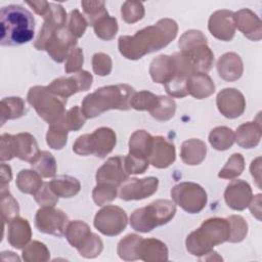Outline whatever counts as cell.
Wrapping results in <instances>:
<instances>
[{
    "label": "cell",
    "instance_id": "cell-55",
    "mask_svg": "<svg viewBox=\"0 0 262 262\" xmlns=\"http://www.w3.org/2000/svg\"><path fill=\"white\" fill-rule=\"evenodd\" d=\"M0 160L1 162L10 161L15 158V144L14 135L3 133L0 137Z\"/></svg>",
    "mask_w": 262,
    "mask_h": 262
},
{
    "label": "cell",
    "instance_id": "cell-29",
    "mask_svg": "<svg viewBox=\"0 0 262 262\" xmlns=\"http://www.w3.org/2000/svg\"><path fill=\"white\" fill-rule=\"evenodd\" d=\"M187 91L194 98L204 99L215 92V84L208 74L196 73L189 76Z\"/></svg>",
    "mask_w": 262,
    "mask_h": 262
},
{
    "label": "cell",
    "instance_id": "cell-32",
    "mask_svg": "<svg viewBox=\"0 0 262 262\" xmlns=\"http://www.w3.org/2000/svg\"><path fill=\"white\" fill-rule=\"evenodd\" d=\"M49 185L58 198H72L81 189L80 181L70 175H59L53 178Z\"/></svg>",
    "mask_w": 262,
    "mask_h": 262
},
{
    "label": "cell",
    "instance_id": "cell-43",
    "mask_svg": "<svg viewBox=\"0 0 262 262\" xmlns=\"http://www.w3.org/2000/svg\"><path fill=\"white\" fill-rule=\"evenodd\" d=\"M19 206L17 201L12 196L8 189H1V216L4 223L10 222L17 217Z\"/></svg>",
    "mask_w": 262,
    "mask_h": 262
},
{
    "label": "cell",
    "instance_id": "cell-17",
    "mask_svg": "<svg viewBox=\"0 0 262 262\" xmlns=\"http://www.w3.org/2000/svg\"><path fill=\"white\" fill-rule=\"evenodd\" d=\"M96 182L111 184L116 187L120 186L129 178V174L125 170L124 157L115 156L108 158L106 162L98 168L96 172Z\"/></svg>",
    "mask_w": 262,
    "mask_h": 262
},
{
    "label": "cell",
    "instance_id": "cell-35",
    "mask_svg": "<svg viewBox=\"0 0 262 262\" xmlns=\"http://www.w3.org/2000/svg\"><path fill=\"white\" fill-rule=\"evenodd\" d=\"M209 142L217 150H226L234 142V132L226 126L216 127L209 134Z\"/></svg>",
    "mask_w": 262,
    "mask_h": 262
},
{
    "label": "cell",
    "instance_id": "cell-46",
    "mask_svg": "<svg viewBox=\"0 0 262 262\" xmlns=\"http://www.w3.org/2000/svg\"><path fill=\"white\" fill-rule=\"evenodd\" d=\"M144 6L139 1H125L121 7V15L125 23L134 24L144 16Z\"/></svg>",
    "mask_w": 262,
    "mask_h": 262
},
{
    "label": "cell",
    "instance_id": "cell-31",
    "mask_svg": "<svg viewBox=\"0 0 262 262\" xmlns=\"http://www.w3.org/2000/svg\"><path fill=\"white\" fill-rule=\"evenodd\" d=\"M27 112L28 108L23 98L18 96L3 98L0 103L1 125H3L7 120H14L23 117Z\"/></svg>",
    "mask_w": 262,
    "mask_h": 262
},
{
    "label": "cell",
    "instance_id": "cell-21",
    "mask_svg": "<svg viewBox=\"0 0 262 262\" xmlns=\"http://www.w3.org/2000/svg\"><path fill=\"white\" fill-rule=\"evenodd\" d=\"M176 159V150L173 142L163 136H156L152 140L151 150L148 157L149 164L159 169L169 167Z\"/></svg>",
    "mask_w": 262,
    "mask_h": 262
},
{
    "label": "cell",
    "instance_id": "cell-27",
    "mask_svg": "<svg viewBox=\"0 0 262 262\" xmlns=\"http://www.w3.org/2000/svg\"><path fill=\"white\" fill-rule=\"evenodd\" d=\"M14 144L15 157L21 161L29 162L30 164L39 156L41 151L35 137L28 132L14 135Z\"/></svg>",
    "mask_w": 262,
    "mask_h": 262
},
{
    "label": "cell",
    "instance_id": "cell-13",
    "mask_svg": "<svg viewBox=\"0 0 262 262\" xmlns=\"http://www.w3.org/2000/svg\"><path fill=\"white\" fill-rule=\"evenodd\" d=\"M64 235L69 244L76 248L81 256L93 251L99 238L96 233L90 230L87 223L80 220L69 222Z\"/></svg>",
    "mask_w": 262,
    "mask_h": 262
},
{
    "label": "cell",
    "instance_id": "cell-37",
    "mask_svg": "<svg viewBox=\"0 0 262 262\" xmlns=\"http://www.w3.org/2000/svg\"><path fill=\"white\" fill-rule=\"evenodd\" d=\"M141 237L142 236L135 233H130L124 236L118 244L117 253L119 257L125 261L138 260L137 249Z\"/></svg>",
    "mask_w": 262,
    "mask_h": 262
},
{
    "label": "cell",
    "instance_id": "cell-47",
    "mask_svg": "<svg viewBox=\"0 0 262 262\" xmlns=\"http://www.w3.org/2000/svg\"><path fill=\"white\" fill-rule=\"evenodd\" d=\"M188 76L182 75L180 73H176L175 76L166 84H164L166 92L172 97L182 98L188 95L187 91V81Z\"/></svg>",
    "mask_w": 262,
    "mask_h": 262
},
{
    "label": "cell",
    "instance_id": "cell-50",
    "mask_svg": "<svg viewBox=\"0 0 262 262\" xmlns=\"http://www.w3.org/2000/svg\"><path fill=\"white\" fill-rule=\"evenodd\" d=\"M81 6L83 7L86 20L90 26H93L99 17L107 13L104 1H82Z\"/></svg>",
    "mask_w": 262,
    "mask_h": 262
},
{
    "label": "cell",
    "instance_id": "cell-56",
    "mask_svg": "<svg viewBox=\"0 0 262 262\" xmlns=\"http://www.w3.org/2000/svg\"><path fill=\"white\" fill-rule=\"evenodd\" d=\"M84 57H83V50L80 47H75L67 57L64 71L67 74L71 73H78L82 71Z\"/></svg>",
    "mask_w": 262,
    "mask_h": 262
},
{
    "label": "cell",
    "instance_id": "cell-23",
    "mask_svg": "<svg viewBox=\"0 0 262 262\" xmlns=\"http://www.w3.org/2000/svg\"><path fill=\"white\" fill-rule=\"evenodd\" d=\"M138 260L145 262H163L168 260V248L158 238L141 237L137 249Z\"/></svg>",
    "mask_w": 262,
    "mask_h": 262
},
{
    "label": "cell",
    "instance_id": "cell-7",
    "mask_svg": "<svg viewBox=\"0 0 262 262\" xmlns=\"http://www.w3.org/2000/svg\"><path fill=\"white\" fill-rule=\"evenodd\" d=\"M27 100L35 108L38 116L50 125L60 122L67 113V101L52 93L47 86L31 87Z\"/></svg>",
    "mask_w": 262,
    "mask_h": 262
},
{
    "label": "cell",
    "instance_id": "cell-26",
    "mask_svg": "<svg viewBox=\"0 0 262 262\" xmlns=\"http://www.w3.org/2000/svg\"><path fill=\"white\" fill-rule=\"evenodd\" d=\"M244 67L242 58L234 52H226L217 61V72L219 76L228 82L238 80L243 75Z\"/></svg>",
    "mask_w": 262,
    "mask_h": 262
},
{
    "label": "cell",
    "instance_id": "cell-12",
    "mask_svg": "<svg viewBox=\"0 0 262 262\" xmlns=\"http://www.w3.org/2000/svg\"><path fill=\"white\" fill-rule=\"evenodd\" d=\"M69 224V217L60 209L41 207L35 215V226L38 231L55 236H62Z\"/></svg>",
    "mask_w": 262,
    "mask_h": 262
},
{
    "label": "cell",
    "instance_id": "cell-20",
    "mask_svg": "<svg viewBox=\"0 0 262 262\" xmlns=\"http://www.w3.org/2000/svg\"><path fill=\"white\" fill-rule=\"evenodd\" d=\"M253 198L250 184L241 179L232 180L225 188L224 200L229 208L235 211L245 210Z\"/></svg>",
    "mask_w": 262,
    "mask_h": 262
},
{
    "label": "cell",
    "instance_id": "cell-11",
    "mask_svg": "<svg viewBox=\"0 0 262 262\" xmlns=\"http://www.w3.org/2000/svg\"><path fill=\"white\" fill-rule=\"evenodd\" d=\"M92 75L89 72L82 70L70 77H59L54 79L47 88L67 101L71 95L88 90L92 85Z\"/></svg>",
    "mask_w": 262,
    "mask_h": 262
},
{
    "label": "cell",
    "instance_id": "cell-41",
    "mask_svg": "<svg viewBox=\"0 0 262 262\" xmlns=\"http://www.w3.org/2000/svg\"><path fill=\"white\" fill-rule=\"evenodd\" d=\"M69 130L61 122L51 124L46 134V142L53 149H61L67 144Z\"/></svg>",
    "mask_w": 262,
    "mask_h": 262
},
{
    "label": "cell",
    "instance_id": "cell-14",
    "mask_svg": "<svg viewBox=\"0 0 262 262\" xmlns=\"http://www.w3.org/2000/svg\"><path fill=\"white\" fill-rule=\"evenodd\" d=\"M76 45L77 38L71 33L68 27L64 26L57 29L49 36L43 50H46L54 61L62 62Z\"/></svg>",
    "mask_w": 262,
    "mask_h": 262
},
{
    "label": "cell",
    "instance_id": "cell-19",
    "mask_svg": "<svg viewBox=\"0 0 262 262\" xmlns=\"http://www.w3.org/2000/svg\"><path fill=\"white\" fill-rule=\"evenodd\" d=\"M233 14V11L227 9L212 13L208 21V29L212 36L221 41H230L235 33Z\"/></svg>",
    "mask_w": 262,
    "mask_h": 262
},
{
    "label": "cell",
    "instance_id": "cell-30",
    "mask_svg": "<svg viewBox=\"0 0 262 262\" xmlns=\"http://www.w3.org/2000/svg\"><path fill=\"white\" fill-rule=\"evenodd\" d=\"M207 154V146L201 139L192 138L185 140L181 145L180 157L186 165L194 166L201 164Z\"/></svg>",
    "mask_w": 262,
    "mask_h": 262
},
{
    "label": "cell",
    "instance_id": "cell-49",
    "mask_svg": "<svg viewBox=\"0 0 262 262\" xmlns=\"http://www.w3.org/2000/svg\"><path fill=\"white\" fill-rule=\"evenodd\" d=\"M117 187L111 184L97 183L93 188L92 199L97 206H103L117 198Z\"/></svg>",
    "mask_w": 262,
    "mask_h": 262
},
{
    "label": "cell",
    "instance_id": "cell-1",
    "mask_svg": "<svg viewBox=\"0 0 262 262\" xmlns=\"http://www.w3.org/2000/svg\"><path fill=\"white\" fill-rule=\"evenodd\" d=\"M178 26L172 18H162L152 26L137 31L133 36H120L118 48L127 59L136 60L166 47L177 35Z\"/></svg>",
    "mask_w": 262,
    "mask_h": 262
},
{
    "label": "cell",
    "instance_id": "cell-2",
    "mask_svg": "<svg viewBox=\"0 0 262 262\" xmlns=\"http://www.w3.org/2000/svg\"><path fill=\"white\" fill-rule=\"evenodd\" d=\"M174 58L177 72L186 76L196 73H208L214 62V54L207 45L206 36L199 30H189L182 34Z\"/></svg>",
    "mask_w": 262,
    "mask_h": 262
},
{
    "label": "cell",
    "instance_id": "cell-34",
    "mask_svg": "<svg viewBox=\"0 0 262 262\" xmlns=\"http://www.w3.org/2000/svg\"><path fill=\"white\" fill-rule=\"evenodd\" d=\"M41 177L35 170L23 169L18 172L15 183L21 192L34 195L43 184Z\"/></svg>",
    "mask_w": 262,
    "mask_h": 262
},
{
    "label": "cell",
    "instance_id": "cell-52",
    "mask_svg": "<svg viewBox=\"0 0 262 262\" xmlns=\"http://www.w3.org/2000/svg\"><path fill=\"white\" fill-rule=\"evenodd\" d=\"M88 23L86 20V17H84V15L81 14V12L78 9H74L70 12L68 29L77 39L84 35Z\"/></svg>",
    "mask_w": 262,
    "mask_h": 262
},
{
    "label": "cell",
    "instance_id": "cell-51",
    "mask_svg": "<svg viewBox=\"0 0 262 262\" xmlns=\"http://www.w3.org/2000/svg\"><path fill=\"white\" fill-rule=\"evenodd\" d=\"M124 166H125L126 172L129 175L143 174L149 166V160L145 157L128 152V155L124 157Z\"/></svg>",
    "mask_w": 262,
    "mask_h": 262
},
{
    "label": "cell",
    "instance_id": "cell-59",
    "mask_svg": "<svg viewBox=\"0 0 262 262\" xmlns=\"http://www.w3.org/2000/svg\"><path fill=\"white\" fill-rule=\"evenodd\" d=\"M250 211L253 216H255L258 220H261V194H257L252 198L249 206Z\"/></svg>",
    "mask_w": 262,
    "mask_h": 262
},
{
    "label": "cell",
    "instance_id": "cell-15",
    "mask_svg": "<svg viewBox=\"0 0 262 262\" xmlns=\"http://www.w3.org/2000/svg\"><path fill=\"white\" fill-rule=\"evenodd\" d=\"M159 186V179L154 176L127 179L120 185L119 196L123 201H138L152 195Z\"/></svg>",
    "mask_w": 262,
    "mask_h": 262
},
{
    "label": "cell",
    "instance_id": "cell-45",
    "mask_svg": "<svg viewBox=\"0 0 262 262\" xmlns=\"http://www.w3.org/2000/svg\"><path fill=\"white\" fill-rule=\"evenodd\" d=\"M229 223V236L227 242L239 243L248 233V223L239 215H231L226 218Z\"/></svg>",
    "mask_w": 262,
    "mask_h": 262
},
{
    "label": "cell",
    "instance_id": "cell-57",
    "mask_svg": "<svg viewBox=\"0 0 262 262\" xmlns=\"http://www.w3.org/2000/svg\"><path fill=\"white\" fill-rule=\"evenodd\" d=\"M26 3H27L29 6H31V7L33 8V10H34L37 14L41 15L42 17H43V16L45 15V13L48 11V9H49V4H50V2L43 1V0H41V1H26Z\"/></svg>",
    "mask_w": 262,
    "mask_h": 262
},
{
    "label": "cell",
    "instance_id": "cell-16",
    "mask_svg": "<svg viewBox=\"0 0 262 262\" xmlns=\"http://www.w3.org/2000/svg\"><path fill=\"white\" fill-rule=\"evenodd\" d=\"M44 23L38 37L34 43V46L37 50H43L44 45L49 38V36L54 33L57 29L64 27L67 23V12L64 8L57 3L50 2L49 9L43 16Z\"/></svg>",
    "mask_w": 262,
    "mask_h": 262
},
{
    "label": "cell",
    "instance_id": "cell-38",
    "mask_svg": "<svg viewBox=\"0 0 262 262\" xmlns=\"http://www.w3.org/2000/svg\"><path fill=\"white\" fill-rule=\"evenodd\" d=\"M93 29L95 35L102 40H112L118 32V21L115 17L105 13L99 17L94 24Z\"/></svg>",
    "mask_w": 262,
    "mask_h": 262
},
{
    "label": "cell",
    "instance_id": "cell-24",
    "mask_svg": "<svg viewBox=\"0 0 262 262\" xmlns=\"http://www.w3.org/2000/svg\"><path fill=\"white\" fill-rule=\"evenodd\" d=\"M176 64L172 55L161 54L152 59L149 66V74L154 82L166 84L176 74Z\"/></svg>",
    "mask_w": 262,
    "mask_h": 262
},
{
    "label": "cell",
    "instance_id": "cell-36",
    "mask_svg": "<svg viewBox=\"0 0 262 262\" xmlns=\"http://www.w3.org/2000/svg\"><path fill=\"white\" fill-rule=\"evenodd\" d=\"M30 165L42 177L49 178L55 176L56 174V161L52 154L47 150H41L39 156Z\"/></svg>",
    "mask_w": 262,
    "mask_h": 262
},
{
    "label": "cell",
    "instance_id": "cell-42",
    "mask_svg": "<svg viewBox=\"0 0 262 262\" xmlns=\"http://www.w3.org/2000/svg\"><path fill=\"white\" fill-rule=\"evenodd\" d=\"M244 169H245L244 157L241 154L235 152L231 155L227 163L220 170V172L218 173V177L223 179H233L238 177L243 173Z\"/></svg>",
    "mask_w": 262,
    "mask_h": 262
},
{
    "label": "cell",
    "instance_id": "cell-48",
    "mask_svg": "<svg viewBox=\"0 0 262 262\" xmlns=\"http://www.w3.org/2000/svg\"><path fill=\"white\" fill-rule=\"evenodd\" d=\"M86 119L87 118L83 114L82 108L75 105L66 113L60 122L69 131H78L84 126Z\"/></svg>",
    "mask_w": 262,
    "mask_h": 262
},
{
    "label": "cell",
    "instance_id": "cell-60",
    "mask_svg": "<svg viewBox=\"0 0 262 262\" xmlns=\"http://www.w3.org/2000/svg\"><path fill=\"white\" fill-rule=\"evenodd\" d=\"M260 161H261V158L258 157L256 160H254L252 163H251V167H250V171H251V174L252 176L255 178L256 180V183L258 185V187L260 188L261 187V165H260Z\"/></svg>",
    "mask_w": 262,
    "mask_h": 262
},
{
    "label": "cell",
    "instance_id": "cell-22",
    "mask_svg": "<svg viewBox=\"0 0 262 262\" xmlns=\"http://www.w3.org/2000/svg\"><path fill=\"white\" fill-rule=\"evenodd\" d=\"M234 25L244 36L252 41L262 38V25L260 18L249 8L241 9L233 14Z\"/></svg>",
    "mask_w": 262,
    "mask_h": 262
},
{
    "label": "cell",
    "instance_id": "cell-6",
    "mask_svg": "<svg viewBox=\"0 0 262 262\" xmlns=\"http://www.w3.org/2000/svg\"><path fill=\"white\" fill-rule=\"evenodd\" d=\"M176 213V205L169 200H156L136 209L130 216L131 227L139 232H149L155 227L167 224Z\"/></svg>",
    "mask_w": 262,
    "mask_h": 262
},
{
    "label": "cell",
    "instance_id": "cell-3",
    "mask_svg": "<svg viewBox=\"0 0 262 262\" xmlns=\"http://www.w3.org/2000/svg\"><path fill=\"white\" fill-rule=\"evenodd\" d=\"M35 34V19L21 5L10 4L0 10V44L18 46L30 42Z\"/></svg>",
    "mask_w": 262,
    "mask_h": 262
},
{
    "label": "cell",
    "instance_id": "cell-28",
    "mask_svg": "<svg viewBox=\"0 0 262 262\" xmlns=\"http://www.w3.org/2000/svg\"><path fill=\"white\" fill-rule=\"evenodd\" d=\"M261 135L260 122H247L237 127L234 133V141L243 148H253L260 142Z\"/></svg>",
    "mask_w": 262,
    "mask_h": 262
},
{
    "label": "cell",
    "instance_id": "cell-4",
    "mask_svg": "<svg viewBox=\"0 0 262 262\" xmlns=\"http://www.w3.org/2000/svg\"><path fill=\"white\" fill-rule=\"evenodd\" d=\"M134 88L128 84L108 85L86 95L82 101V112L87 119L95 118L110 110L128 111Z\"/></svg>",
    "mask_w": 262,
    "mask_h": 262
},
{
    "label": "cell",
    "instance_id": "cell-25",
    "mask_svg": "<svg viewBox=\"0 0 262 262\" xmlns=\"http://www.w3.org/2000/svg\"><path fill=\"white\" fill-rule=\"evenodd\" d=\"M32 237V229L27 219L15 217L8 222L7 241L15 249H24Z\"/></svg>",
    "mask_w": 262,
    "mask_h": 262
},
{
    "label": "cell",
    "instance_id": "cell-39",
    "mask_svg": "<svg viewBox=\"0 0 262 262\" xmlns=\"http://www.w3.org/2000/svg\"><path fill=\"white\" fill-rule=\"evenodd\" d=\"M21 256L27 262H46L50 258V252L43 243L33 241L23 249Z\"/></svg>",
    "mask_w": 262,
    "mask_h": 262
},
{
    "label": "cell",
    "instance_id": "cell-8",
    "mask_svg": "<svg viewBox=\"0 0 262 262\" xmlns=\"http://www.w3.org/2000/svg\"><path fill=\"white\" fill-rule=\"evenodd\" d=\"M117 142L116 133L108 127H100L91 134H83L73 144V150L79 156L94 155L105 158L115 147Z\"/></svg>",
    "mask_w": 262,
    "mask_h": 262
},
{
    "label": "cell",
    "instance_id": "cell-18",
    "mask_svg": "<svg viewBox=\"0 0 262 262\" xmlns=\"http://www.w3.org/2000/svg\"><path fill=\"white\" fill-rule=\"evenodd\" d=\"M216 104L221 115L228 119L239 117L246 108V100L243 93L234 88L221 90L217 94Z\"/></svg>",
    "mask_w": 262,
    "mask_h": 262
},
{
    "label": "cell",
    "instance_id": "cell-58",
    "mask_svg": "<svg viewBox=\"0 0 262 262\" xmlns=\"http://www.w3.org/2000/svg\"><path fill=\"white\" fill-rule=\"evenodd\" d=\"M12 178V172L9 165L1 163V189H7V186Z\"/></svg>",
    "mask_w": 262,
    "mask_h": 262
},
{
    "label": "cell",
    "instance_id": "cell-40",
    "mask_svg": "<svg viewBox=\"0 0 262 262\" xmlns=\"http://www.w3.org/2000/svg\"><path fill=\"white\" fill-rule=\"evenodd\" d=\"M176 111V102L174 99L159 95L158 102L152 110L149 111L152 118L158 121H168L173 118Z\"/></svg>",
    "mask_w": 262,
    "mask_h": 262
},
{
    "label": "cell",
    "instance_id": "cell-54",
    "mask_svg": "<svg viewBox=\"0 0 262 262\" xmlns=\"http://www.w3.org/2000/svg\"><path fill=\"white\" fill-rule=\"evenodd\" d=\"M113 62L110 55L103 52H97L92 56V69L98 76H106L112 72Z\"/></svg>",
    "mask_w": 262,
    "mask_h": 262
},
{
    "label": "cell",
    "instance_id": "cell-10",
    "mask_svg": "<svg viewBox=\"0 0 262 262\" xmlns=\"http://www.w3.org/2000/svg\"><path fill=\"white\" fill-rule=\"evenodd\" d=\"M126 212L115 205H107L100 209L94 217V227L106 236L120 234L127 226Z\"/></svg>",
    "mask_w": 262,
    "mask_h": 262
},
{
    "label": "cell",
    "instance_id": "cell-44",
    "mask_svg": "<svg viewBox=\"0 0 262 262\" xmlns=\"http://www.w3.org/2000/svg\"><path fill=\"white\" fill-rule=\"evenodd\" d=\"M159 95L154 94L150 91L142 90L134 92L130 99V106L136 111H150L158 102Z\"/></svg>",
    "mask_w": 262,
    "mask_h": 262
},
{
    "label": "cell",
    "instance_id": "cell-5",
    "mask_svg": "<svg viewBox=\"0 0 262 262\" xmlns=\"http://www.w3.org/2000/svg\"><path fill=\"white\" fill-rule=\"evenodd\" d=\"M228 236L229 223L226 218H209L187 235L186 250L193 256L202 257L211 252L215 246L227 242Z\"/></svg>",
    "mask_w": 262,
    "mask_h": 262
},
{
    "label": "cell",
    "instance_id": "cell-33",
    "mask_svg": "<svg viewBox=\"0 0 262 262\" xmlns=\"http://www.w3.org/2000/svg\"><path fill=\"white\" fill-rule=\"evenodd\" d=\"M154 136L145 130H136L129 139V152L148 159Z\"/></svg>",
    "mask_w": 262,
    "mask_h": 262
},
{
    "label": "cell",
    "instance_id": "cell-53",
    "mask_svg": "<svg viewBox=\"0 0 262 262\" xmlns=\"http://www.w3.org/2000/svg\"><path fill=\"white\" fill-rule=\"evenodd\" d=\"M33 196L40 207H54L58 202V196L51 189L49 182H43L42 186Z\"/></svg>",
    "mask_w": 262,
    "mask_h": 262
},
{
    "label": "cell",
    "instance_id": "cell-9",
    "mask_svg": "<svg viewBox=\"0 0 262 262\" xmlns=\"http://www.w3.org/2000/svg\"><path fill=\"white\" fill-rule=\"evenodd\" d=\"M171 196L178 205L189 214L200 213L207 205L208 196L205 189L194 182H180L171 189Z\"/></svg>",
    "mask_w": 262,
    "mask_h": 262
}]
</instances>
